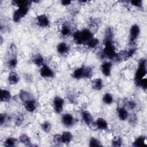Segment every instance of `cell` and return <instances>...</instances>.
I'll use <instances>...</instances> for the list:
<instances>
[{"label":"cell","instance_id":"obj_32","mask_svg":"<svg viewBox=\"0 0 147 147\" xmlns=\"http://www.w3.org/2000/svg\"><path fill=\"white\" fill-rule=\"evenodd\" d=\"M136 103L134 100L129 99L127 100L125 102V107L128 110H134L136 107Z\"/></svg>","mask_w":147,"mask_h":147},{"label":"cell","instance_id":"obj_3","mask_svg":"<svg viewBox=\"0 0 147 147\" xmlns=\"http://www.w3.org/2000/svg\"><path fill=\"white\" fill-rule=\"evenodd\" d=\"M29 7H18L13 14V20L15 22H19L22 18L25 17L29 11Z\"/></svg>","mask_w":147,"mask_h":147},{"label":"cell","instance_id":"obj_26","mask_svg":"<svg viewBox=\"0 0 147 147\" xmlns=\"http://www.w3.org/2000/svg\"><path fill=\"white\" fill-rule=\"evenodd\" d=\"M114 99L113 95L109 93V92H106L105 93L102 97V101L105 105H111L113 102Z\"/></svg>","mask_w":147,"mask_h":147},{"label":"cell","instance_id":"obj_29","mask_svg":"<svg viewBox=\"0 0 147 147\" xmlns=\"http://www.w3.org/2000/svg\"><path fill=\"white\" fill-rule=\"evenodd\" d=\"M41 128L44 132L48 133L51 131L52 129L51 123L48 121H44L41 123Z\"/></svg>","mask_w":147,"mask_h":147},{"label":"cell","instance_id":"obj_39","mask_svg":"<svg viewBox=\"0 0 147 147\" xmlns=\"http://www.w3.org/2000/svg\"><path fill=\"white\" fill-rule=\"evenodd\" d=\"M127 119L130 124H131V125L136 124L137 122V117L136 114L133 113L130 115H129Z\"/></svg>","mask_w":147,"mask_h":147},{"label":"cell","instance_id":"obj_5","mask_svg":"<svg viewBox=\"0 0 147 147\" xmlns=\"http://www.w3.org/2000/svg\"><path fill=\"white\" fill-rule=\"evenodd\" d=\"M64 100L63 98L59 96H55L53 99V107L55 111L57 114H60L63 110Z\"/></svg>","mask_w":147,"mask_h":147},{"label":"cell","instance_id":"obj_36","mask_svg":"<svg viewBox=\"0 0 147 147\" xmlns=\"http://www.w3.org/2000/svg\"><path fill=\"white\" fill-rule=\"evenodd\" d=\"M53 142L56 145H60L61 144H63L61 134H55L53 137Z\"/></svg>","mask_w":147,"mask_h":147},{"label":"cell","instance_id":"obj_34","mask_svg":"<svg viewBox=\"0 0 147 147\" xmlns=\"http://www.w3.org/2000/svg\"><path fill=\"white\" fill-rule=\"evenodd\" d=\"M102 146L101 142L95 137H91L89 140V146L96 147Z\"/></svg>","mask_w":147,"mask_h":147},{"label":"cell","instance_id":"obj_1","mask_svg":"<svg viewBox=\"0 0 147 147\" xmlns=\"http://www.w3.org/2000/svg\"><path fill=\"white\" fill-rule=\"evenodd\" d=\"M93 37V33L89 29H84L82 30H76L73 34V38L78 44H86Z\"/></svg>","mask_w":147,"mask_h":147},{"label":"cell","instance_id":"obj_19","mask_svg":"<svg viewBox=\"0 0 147 147\" xmlns=\"http://www.w3.org/2000/svg\"><path fill=\"white\" fill-rule=\"evenodd\" d=\"M95 125L96 127L100 130H106L108 129V123L106 119L103 118H98L96 122Z\"/></svg>","mask_w":147,"mask_h":147},{"label":"cell","instance_id":"obj_18","mask_svg":"<svg viewBox=\"0 0 147 147\" xmlns=\"http://www.w3.org/2000/svg\"><path fill=\"white\" fill-rule=\"evenodd\" d=\"M61 140L63 144H69L73 138L72 134L69 131H65L62 133L61 134Z\"/></svg>","mask_w":147,"mask_h":147},{"label":"cell","instance_id":"obj_4","mask_svg":"<svg viewBox=\"0 0 147 147\" xmlns=\"http://www.w3.org/2000/svg\"><path fill=\"white\" fill-rule=\"evenodd\" d=\"M140 28L137 24H134L131 25L129 31L130 44H133L135 42L140 34Z\"/></svg>","mask_w":147,"mask_h":147},{"label":"cell","instance_id":"obj_16","mask_svg":"<svg viewBox=\"0 0 147 147\" xmlns=\"http://www.w3.org/2000/svg\"><path fill=\"white\" fill-rule=\"evenodd\" d=\"M11 95L10 92L6 89L1 90V96L0 100L2 102H8L10 100Z\"/></svg>","mask_w":147,"mask_h":147},{"label":"cell","instance_id":"obj_33","mask_svg":"<svg viewBox=\"0 0 147 147\" xmlns=\"http://www.w3.org/2000/svg\"><path fill=\"white\" fill-rule=\"evenodd\" d=\"M24 121V115L21 113H19L17 114V115L15 117L14 122L16 126H20L22 125Z\"/></svg>","mask_w":147,"mask_h":147},{"label":"cell","instance_id":"obj_23","mask_svg":"<svg viewBox=\"0 0 147 147\" xmlns=\"http://www.w3.org/2000/svg\"><path fill=\"white\" fill-rule=\"evenodd\" d=\"M32 62L36 65H37L40 67L45 64L44 59L42 55L40 53H37L34 56V57L32 59Z\"/></svg>","mask_w":147,"mask_h":147},{"label":"cell","instance_id":"obj_31","mask_svg":"<svg viewBox=\"0 0 147 147\" xmlns=\"http://www.w3.org/2000/svg\"><path fill=\"white\" fill-rule=\"evenodd\" d=\"M71 33V30L68 25L64 24L62 25L60 29V33L64 37H67L70 35Z\"/></svg>","mask_w":147,"mask_h":147},{"label":"cell","instance_id":"obj_9","mask_svg":"<svg viewBox=\"0 0 147 147\" xmlns=\"http://www.w3.org/2000/svg\"><path fill=\"white\" fill-rule=\"evenodd\" d=\"M74 118L72 114L65 113L61 117V122L66 127H70L74 123Z\"/></svg>","mask_w":147,"mask_h":147},{"label":"cell","instance_id":"obj_6","mask_svg":"<svg viewBox=\"0 0 147 147\" xmlns=\"http://www.w3.org/2000/svg\"><path fill=\"white\" fill-rule=\"evenodd\" d=\"M39 73L40 76L44 78H52L55 76L53 71L46 64L40 67Z\"/></svg>","mask_w":147,"mask_h":147},{"label":"cell","instance_id":"obj_41","mask_svg":"<svg viewBox=\"0 0 147 147\" xmlns=\"http://www.w3.org/2000/svg\"><path fill=\"white\" fill-rule=\"evenodd\" d=\"M60 2H61L62 5L67 6H68V5H71L72 2L71 1H64V0H63V1H61Z\"/></svg>","mask_w":147,"mask_h":147},{"label":"cell","instance_id":"obj_14","mask_svg":"<svg viewBox=\"0 0 147 147\" xmlns=\"http://www.w3.org/2000/svg\"><path fill=\"white\" fill-rule=\"evenodd\" d=\"M20 78L18 74L15 71H11L8 76V82L11 85H15L18 83Z\"/></svg>","mask_w":147,"mask_h":147},{"label":"cell","instance_id":"obj_13","mask_svg":"<svg viewBox=\"0 0 147 147\" xmlns=\"http://www.w3.org/2000/svg\"><path fill=\"white\" fill-rule=\"evenodd\" d=\"M56 50L60 55L65 54L69 51V45L65 42H61L57 44Z\"/></svg>","mask_w":147,"mask_h":147},{"label":"cell","instance_id":"obj_38","mask_svg":"<svg viewBox=\"0 0 147 147\" xmlns=\"http://www.w3.org/2000/svg\"><path fill=\"white\" fill-rule=\"evenodd\" d=\"M136 85L138 87H140L141 88H142L144 90H146L147 88V80L146 79L143 78L142 79H141V80H140L137 84Z\"/></svg>","mask_w":147,"mask_h":147},{"label":"cell","instance_id":"obj_7","mask_svg":"<svg viewBox=\"0 0 147 147\" xmlns=\"http://www.w3.org/2000/svg\"><path fill=\"white\" fill-rule=\"evenodd\" d=\"M37 24L41 28H47L49 26L50 22L48 17L44 14L38 15L36 18Z\"/></svg>","mask_w":147,"mask_h":147},{"label":"cell","instance_id":"obj_30","mask_svg":"<svg viewBox=\"0 0 147 147\" xmlns=\"http://www.w3.org/2000/svg\"><path fill=\"white\" fill-rule=\"evenodd\" d=\"M99 40H98V38L94 37L86 42V45L90 48H95L99 45Z\"/></svg>","mask_w":147,"mask_h":147},{"label":"cell","instance_id":"obj_25","mask_svg":"<svg viewBox=\"0 0 147 147\" xmlns=\"http://www.w3.org/2000/svg\"><path fill=\"white\" fill-rule=\"evenodd\" d=\"M17 142V140L12 137H7L4 141V145L6 147H13L16 146Z\"/></svg>","mask_w":147,"mask_h":147},{"label":"cell","instance_id":"obj_15","mask_svg":"<svg viewBox=\"0 0 147 147\" xmlns=\"http://www.w3.org/2000/svg\"><path fill=\"white\" fill-rule=\"evenodd\" d=\"M91 87L96 90L100 91L103 87V82L101 78H95L91 81Z\"/></svg>","mask_w":147,"mask_h":147},{"label":"cell","instance_id":"obj_24","mask_svg":"<svg viewBox=\"0 0 147 147\" xmlns=\"http://www.w3.org/2000/svg\"><path fill=\"white\" fill-rule=\"evenodd\" d=\"M72 78L75 79H83V67H79L75 69L72 74Z\"/></svg>","mask_w":147,"mask_h":147},{"label":"cell","instance_id":"obj_10","mask_svg":"<svg viewBox=\"0 0 147 147\" xmlns=\"http://www.w3.org/2000/svg\"><path fill=\"white\" fill-rule=\"evenodd\" d=\"M24 106L25 109L30 113L34 112L37 107V102L34 99H31L28 101H26L24 103Z\"/></svg>","mask_w":147,"mask_h":147},{"label":"cell","instance_id":"obj_22","mask_svg":"<svg viewBox=\"0 0 147 147\" xmlns=\"http://www.w3.org/2000/svg\"><path fill=\"white\" fill-rule=\"evenodd\" d=\"M145 145H146V137L144 136H141L138 137L133 142V146L135 147L142 146Z\"/></svg>","mask_w":147,"mask_h":147},{"label":"cell","instance_id":"obj_27","mask_svg":"<svg viewBox=\"0 0 147 147\" xmlns=\"http://www.w3.org/2000/svg\"><path fill=\"white\" fill-rule=\"evenodd\" d=\"M17 63H18V60H17V55L11 56L8 59L7 62V64L8 67L11 69L14 68L17 66Z\"/></svg>","mask_w":147,"mask_h":147},{"label":"cell","instance_id":"obj_35","mask_svg":"<svg viewBox=\"0 0 147 147\" xmlns=\"http://www.w3.org/2000/svg\"><path fill=\"white\" fill-rule=\"evenodd\" d=\"M10 119V117L8 114L6 113H1L0 115V123L1 125L2 126L3 125L6 123Z\"/></svg>","mask_w":147,"mask_h":147},{"label":"cell","instance_id":"obj_11","mask_svg":"<svg viewBox=\"0 0 147 147\" xmlns=\"http://www.w3.org/2000/svg\"><path fill=\"white\" fill-rule=\"evenodd\" d=\"M118 117L119 120L121 121H126L127 119L129 116V112L128 110L124 107H119L117 109Z\"/></svg>","mask_w":147,"mask_h":147},{"label":"cell","instance_id":"obj_28","mask_svg":"<svg viewBox=\"0 0 147 147\" xmlns=\"http://www.w3.org/2000/svg\"><path fill=\"white\" fill-rule=\"evenodd\" d=\"M93 74L92 69L90 67L83 66V79H90Z\"/></svg>","mask_w":147,"mask_h":147},{"label":"cell","instance_id":"obj_8","mask_svg":"<svg viewBox=\"0 0 147 147\" xmlns=\"http://www.w3.org/2000/svg\"><path fill=\"white\" fill-rule=\"evenodd\" d=\"M112 68V63L110 61H105L100 65V71L102 74L106 77L111 75Z\"/></svg>","mask_w":147,"mask_h":147},{"label":"cell","instance_id":"obj_12","mask_svg":"<svg viewBox=\"0 0 147 147\" xmlns=\"http://www.w3.org/2000/svg\"><path fill=\"white\" fill-rule=\"evenodd\" d=\"M82 118L87 125H91L93 122V117L91 114L87 110H83L81 113Z\"/></svg>","mask_w":147,"mask_h":147},{"label":"cell","instance_id":"obj_40","mask_svg":"<svg viewBox=\"0 0 147 147\" xmlns=\"http://www.w3.org/2000/svg\"><path fill=\"white\" fill-rule=\"evenodd\" d=\"M131 5H132L133 6L141 9L143 8V3H142V0H132L130 2Z\"/></svg>","mask_w":147,"mask_h":147},{"label":"cell","instance_id":"obj_37","mask_svg":"<svg viewBox=\"0 0 147 147\" xmlns=\"http://www.w3.org/2000/svg\"><path fill=\"white\" fill-rule=\"evenodd\" d=\"M111 144L113 146H121L122 145V140L119 137H114L112 140Z\"/></svg>","mask_w":147,"mask_h":147},{"label":"cell","instance_id":"obj_20","mask_svg":"<svg viewBox=\"0 0 147 147\" xmlns=\"http://www.w3.org/2000/svg\"><path fill=\"white\" fill-rule=\"evenodd\" d=\"M32 1H20V0H13L11 1V3L13 5H15L17 6L18 7H30L32 4Z\"/></svg>","mask_w":147,"mask_h":147},{"label":"cell","instance_id":"obj_21","mask_svg":"<svg viewBox=\"0 0 147 147\" xmlns=\"http://www.w3.org/2000/svg\"><path fill=\"white\" fill-rule=\"evenodd\" d=\"M18 96H19V98L21 100V101H22L23 103L32 99V96L30 94V93L24 90H21L20 91Z\"/></svg>","mask_w":147,"mask_h":147},{"label":"cell","instance_id":"obj_17","mask_svg":"<svg viewBox=\"0 0 147 147\" xmlns=\"http://www.w3.org/2000/svg\"><path fill=\"white\" fill-rule=\"evenodd\" d=\"M19 141L23 145L26 146H32L31 140L30 137L25 133H22L20 135L18 138Z\"/></svg>","mask_w":147,"mask_h":147},{"label":"cell","instance_id":"obj_42","mask_svg":"<svg viewBox=\"0 0 147 147\" xmlns=\"http://www.w3.org/2000/svg\"><path fill=\"white\" fill-rule=\"evenodd\" d=\"M3 42V39H2V37L1 36V44H2Z\"/></svg>","mask_w":147,"mask_h":147},{"label":"cell","instance_id":"obj_2","mask_svg":"<svg viewBox=\"0 0 147 147\" xmlns=\"http://www.w3.org/2000/svg\"><path fill=\"white\" fill-rule=\"evenodd\" d=\"M146 73V60L145 59H142L138 62V68L135 73L134 82L136 84L140 80L145 78Z\"/></svg>","mask_w":147,"mask_h":147}]
</instances>
